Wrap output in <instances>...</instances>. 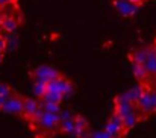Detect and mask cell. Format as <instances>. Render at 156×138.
<instances>
[{
	"instance_id": "obj_1",
	"label": "cell",
	"mask_w": 156,
	"mask_h": 138,
	"mask_svg": "<svg viewBox=\"0 0 156 138\" xmlns=\"http://www.w3.org/2000/svg\"><path fill=\"white\" fill-rule=\"evenodd\" d=\"M105 132L109 135L111 138H121L124 135L126 129H124V125H123V117L117 112H114L109 118V122L106 123L105 126Z\"/></svg>"
},
{
	"instance_id": "obj_2",
	"label": "cell",
	"mask_w": 156,
	"mask_h": 138,
	"mask_svg": "<svg viewBox=\"0 0 156 138\" xmlns=\"http://www.w3.org/2000/svg\"><path fill=\"white\" fill-rule=\"evenodd\" d=\"M32 76H34L35 81H38V82L49 84V82H52V81L59 79V78H61V73H59L55 67H52V65H40V67H37V68L34 70Z\"/></svg>"
},
{
	"instance_id": "obj_3",
	"label": "cell",
	"mask_w": 156,
	"mask_h": 138,
	"mask_svg": "<svg viewBox=\"0 0 156 138\" xmlns=\"http://www.w3.org/2000/svg\"><path fill=\"white\" fill-rule=\"evenodd\" d=\"M135 108H136V105L132 103V102L126 97V94H120V96L115 97V112L120 114L121 117H126L127 114L135 112V111H136Z\"/></svg>"
},
{
	"instance_id": "obj_4",
	"label": "cell",
	"mask_w": 156,
	"mask_h": 138,
	"mask_svg": "<svg viewBox=\"0 0 156 138\" xmlns=\"http://www.w3.org/2000/svg\"><path fill=\"white\" fill-rule=\"evenodd\" d=\"M59 123H61L59 114H52V112H46V111L37 120V125L41 126L46 131H55V129H58L59 128Z\"/></svg>"
},
{
	"instance_id": "obj_5",
	"label": "cell",
	"mask_w": 156,
	"mask_h": 138,
	"mask_svg": "<svg viewBox=\"0 0 156 138\" xmlns=\"http://www.w3.org/2000/svg\"><path fill=\"white\" fill-rule=\"evenodd\" d=\"M23 103H24V99H21L18 96H12V97L8 99V102L5 103V106L2 108V111L6 112V114L20 115V114H23Z\"/></svg>"
},
{
	"instance_id": "obj_6",
	"label": "cell",
	"mask_w": 156,
	"mask_h": 138,
	"mask_svg": "<svg viewBox=\"0 0 156 138\" xmlns=\"http://www.w3.org/2000/svg\"><path fill=\"white\" fill-rule=\"evenodd\" d=\"M114 8L117 9V12L123 17H132L138 12L140 6L135 5V3H130V2H126V0H114Z\"/></svg>"
},
{
	"instance_id": "obj_7",
	"label": "cell",
	"mask_w": 156,
	"mask_h": 138,
	"mask_svg": "<svg viewBox=\"0 0 156 138\" xmlns=\"http://www.w3.org/2000/svg\"><path fill=\"white\" fill-rule=\"evenodd\" d=\"M136 108L143 114H150L152 112V90H144L143 96L136 102Z\"/></svg>"
},
{
	"instance_id": "obj_8",
	"label": "cell",
	"mask_w": 156,
	"mask_h": 138,
	"mask_svg": "<svg viewBox=\"0 0 156 138\" xmlns=\"http://www.w3.org/2000/svg\"><path fill=\"white\" fill-rule=\"evenodd\" d=\"M88 134V122L82 115L74 117V137L76 138H87Z\"/></svg>"
},
{
	"instance_id": "obj_9",
	"label": "cell",
	"mask_w": 156,
	"mask_h": 138,
	"mask_svg": "<svg viewBox=\"0 0 156 138\" xmlns=\"http://www.w3.org/2000/svg\"><path fill=\"white\" fill-rule=\"evenodd\" d=\"M41 108V103H38L35 99H24V103H23V114L29 118H34L35 114L40 111Z\"/></svg>"
},
{
	"instance_id": "obj_10",
	"label": "cell",
	"mask_w": 156,
	"mask_h": 138,
	"mask_svg": "<svg viewBox=\"0 0 156 138\" xmlns=\"http://www.w3.org/2000/svg\"><path fill=\"white\" fill-rule=\"evenodd\" d=\"M149 56V49H135L130 52V61L132 64H140V65H146Z\"/></svg>"
},
{
	"instance_id": "obj_11",
	"label": "cell",
	"mask_w": 156,
	"mask_h": 138,
	"mask_svg": "<svg viewBox=\"0 0 156 138\" xmlns=\"http://www.w3.org/2000/svg\"><path fill=\"white\" fill-rule=\"evenodd\" d=\"M146 68H147V73L156 76V49L150 47L149 49V56H147V61H146Z\"/></svg>"
},
{
	"instance_id": "obj_12",
	"label": "cell",
	"mask_w": 156,
	"mask_h": 138,
	"mask_svg": "<svg viewBox=\"0 0 156 138\" xmlns=\"http://www.w3.org/2000/svg\"><path fill=\"white\" fill-rule=\"evenodd\" d=\"M144 90H146V88H143L141 85H135V87H132L129 91H126L124 94H126V97H127L132 103H135V105H136V102H138V100H140V97L143 96Z\"/></svg>"
},
{
	"instance_id": "obj_13",
	"label": "cell",
	"mask_w": 156,
	"mask_h": 138,
	"mask_svg": "<svg viewBox=\"0 0 156 138\" xmlns=\"http://www.w3.org/2000/svg\"><path fill=\"white\" fill-rule=\"evenodd\" d=\"M2 29L8 34H14L17 31V20L14 17H5L2 21Z\"/></svg>"
},
{
	"instance_id": "obj_14",
	"label": "cell",
	"mask_w": 156,
	"mask_h": 138,
	"mask_svg": "<svg viewBox=\"0 0 156 138\" xmlns=\"http://www.w3.org/2000/svg\"><path fill=\"white\" fill-rule=\"evenodd\" d=\"M138 120H140V117H138V112H136V111H135V112L127 114L126 117H123V125H124V129H126V131L132 129V128L138 123Z\"/></svg>"
},
{
	"instance_id": "obj_15",
	"label": "cell",
	"mask_w": 156,
	"mask_h": 138,
	"mask_svg": "<svg viewBox=\"0 0 156 138\" xmlns=\"http://www.w3.org/2000/svg\"><path fill=\"white\" fill-rule=\"evenodd\" d=\"M132 70H133V76L138 79V81H146V78L149 76L147 73V68L146 65H140V64H132Z\"/></svg>"
},
{
	"instance_id": "obj_16",
	"label": "cell",
	"mask_w": 156,
	"mask_h": 138,
	"mask_svg": "<svg viewBox=\"0 0 156 138\" xmlns=\"http://www.w3.org/2000/svg\"><path fill=\"white\" fill-rule=\"evenodd\" d=\"M46 93H47V84L35 81V84H34V94H35L37 97L43 99V97L46 96Z\"/></svg>"
},
{
	"instance_id": "obj_17",
	"label": "cell",
	"mask_w": 156,
	"mask_h": 138,
	"mask_svg": "<svg viewBox=\"0 0 156 138\" xmlns=\"http://www.w3.org/2000/svg\"><path fill=\"white\" fill-rule=\"evenodd\" d=\"M41 108L46 112H52V114H59L61 112V106L56 105V103H44V102H41Z\"/></svg>"
},
{
	"instance_id": "obj_18",
	"label": "cell",
	"mask_w": 156,
	"mask_h": 138,
	"mask_svg": "<svg viewBox=\"0 0 156 138\" xmlns=\"http://www.w3.org/2000/svg\"><path fill=\"white\" fill-rule=\"evenodd\" d=\"M0 96L6 97V99L12 97V90H11V87L8 84H0Z\"/></svg>"
},
{
	"instance_id": "obj_19",
	"label": "cell",
	"mask_w": 156,
	"mask_h": 138,
	"mask_svg": "<svg viewBox=\"0 0 156 138\" xmlns=\"http://www.w3.org/2000/svg\"><path fill=\"white\" fill-rule=\"evenodd\" d=\"M90 138H111L105 131H100V132H93L91 135H90Z\"/></svg>"
},
{
	"instance_id": "obj_20",
	"label": "cell",
	"mask_w": 156,
	"mask_h": 138,
	"mask_svg": "<svg viewBox=\"0 0 156 138\" xmlns=\"http://www.w3.org/2000/svg\"><path fill=\"white\" fill-rule=\"evenodd\" d=\"M156 111V90H152V112Z\"/></svg>"
},
{
	"instance_id": "obj_21",
	"label": "cell",
	"mask_w": 156,
	"mask_h": 138,
	"mask_svg": "<svg viewBox=\"0 0 156 138\" xmlns=\"http://www.w3.org/2000/svg\"><path fill=\"white\" fill-rule=\"evenodd\" d=\"M6 47H8L6 40H5V38H2V35H0V53H3V52L6 50Z\"/></svg>"
},
{
	"instance_id": "obj_22",
	"label": "cell",
	"mask_w": 156,
	"mask_h": 138,
	"mask_svg": "<svg viewBox=\"0 0 156 138\" xmlns=\"http://www.w3.org/2000/svg\"><path fill=\"white\" fill-rule=\"evenodd\" d=\"M6 102H8V99H6V97H2V96H0V109H2V108L5 106V103H6Z\"/></svg>"
},
{
	"instance_id": "obj_23",
	"label": "cell",
	"mask_w": 156,
	"mask_h": 138,
	"mask_svg": "<svg viewBox=\"0 0 156 138\" xmlns=\"http://www.w3.org/2000/svg\"><path fill=\"white\" fill-rule=\"evenodd\" d=\"M126 2H130V3H135V5H140V3H143L144 0H126Z\"/></svg>"
},
{
	"instance_id": "obj_24",
	"label": "cell",
	"mask_w": 156,
	"mask_h": 138,
	"mask_svg": "<svg viewBox=\"0 0 156 138\" xmlns=\"http://www.w3.org/2000/svg\"><path fill=\"white\" fill-rule=\"evenodd\" d=\"M11 0H0V6H5L6 3H9Z\"/></svg>"
},
{
	"instance_id": "obj_25",
	"label": "cell",
	"mask_w": 156,
	"mask_h": 138,
	"mask_svg": "<svg viewBox=\"0 0 156 138\" xmlns=\"http://www.w3.org/2000/svg\"><path fill=\"white\" fill-rule=\"evenodd\" d=\"M2 59H3V53H0V61H2Z\"/></svg>"
}]
</instances>
